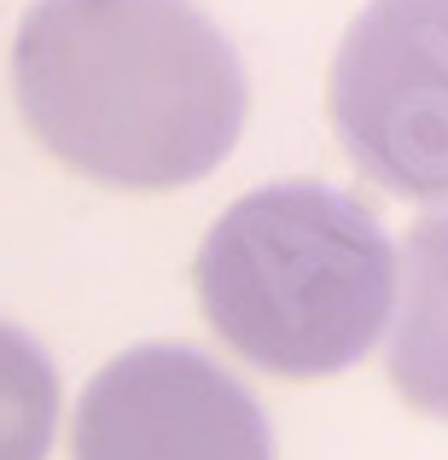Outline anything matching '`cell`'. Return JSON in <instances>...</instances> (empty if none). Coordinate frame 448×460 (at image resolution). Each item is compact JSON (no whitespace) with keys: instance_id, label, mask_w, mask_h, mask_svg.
Here are the masks:
<instances>
[{"instance_id":"5","label":"cell","mask_w":448,"mask_h":460,"mask_svg":"<svg viewBox=\"0 0 448 460\" xmlns=\"http://www.w3.org/2000/svg\"><path fill=\"white\" fill-rule=\"evenodd\" d=\"M391 385L431 420H448V210L414 222L396 257Z\"/></svg>"},{"instance_id":"2","label":"cell","mask_w":448,"mask_h":460,"mask_svg":"<svg viewBox=\"0 0 448 460\" xmlns=\"http://www.w3.org/2000/svg\"><path fill=\"white\" fill-rule=\"evenodd\" d=\"M198 304L245 361L326 379L391 326L396 245L356 192L274 181L239 199L198 245Z\"/></svg>"},{"instance_id":"4","label":"cell","mask_w":448,"mask_h":460,"mask_svg":"<svg viewBox=\"0 0 448 460\" xmlns=\"http://www.w3.org/2000/svg\"><path fill=\"white\" fill-rule=\"evenodd\" d=\"M76 460H274L257 396L187 344H140L93 373Z\"/></svg>"},{"instance_id":"3","label":"cell","mask_w":448,"mask_h":460,"mask_svg":"<svg viewBox=\"0 0 448 460\" xmlns=\"http://www.w3.org/2000/svg\"><path fill=\"white\" fill-rule=\"evenodd\" d=\"M326 105L373 187L448 199V0H373L332 58Z\"/></svg>"},{"instance_id":"1","label":"cell","mask_w":448,"mask_h":460,"mask_svg":"<svg viewBox=\"0 0 448 460\" xmlns=\"http://www.w3.org/2000/svg\"><path fill=\"white\" fill-rule=\"evenodd\" d=\"M12 93L58 164L105 187L204 181L245 128V70L192 0H35Z\"/></svg>"},{"instance_id":"6","label":"cell","mask_w":448,"mask_h":460,"mask_svg":"<svg viewBox=\"0 0 448 460\" xmlns=\"http://www.w3.org/2000/svg\"><path fill=\"white\" fill-rule=\"evenodd\" d=\"M58 426V373L23 326L0 321V460H47Z\"/></svg>"}]
</instances>
